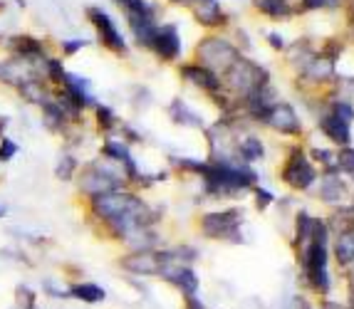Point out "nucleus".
<instances>
[{"mask_svg": "<svg viewBox=\"0 0 354 309\" xmlns=\"http://www.w3.org/2000/svg\"><path fill=\"white\" fill-rule=\"evenodd\" d=\"M151 48L161 60H166V62L176 60L178 52H181V37H178L176 25H171V23L161 25L159 30H156V37H153Z\"/></svg>", "mask_w": 354, "mask_h": 309, "instance_id": "nucleus-7", "label": "nucleus"}, {"mask_svg": "<svg viewBox=\"0 0 354 309\" xmlns=\"http://www.w3.org/2000/svg\"><path fill=\"white\" fill-rule=\"evenodd\" d=\"M335 255H337V262H339L342 268L354 265V223H349L347 228H342V232L337 235Z\"/></svg>", "mask_w": 354, "mask_h": 309, "instance_id": "nucleus-12", "label": "nucleus"}, {"mask_svg": "<svg viewBox=\"0 0 354 309\" xmlns=\"http://www.w3.org/2000/svg\"><path fill=\"white\" fill-rule=\"evenodd\" d=\"M307 10H319V8H337V0H302Z\"/></svg>", "mask_w": 354, "mask_h": 309, "instance_id": "nucleus-23", "label": "nucleus"}, {"mask_svg": "<svg viewBox=\"0 0 354 309\" xmlns=\"http://www.w3.org/2000/svg\"><path fill=\"white\" fill-rule=\"evenodd\" d=\"M238 228H241V213L236 208L230 210H216V213H206L201 218V230L206 238L213 240H230L238 243Z\"/></svg>", "mask_w": 354, "mask_h": 309, "instance_id": "nucleus-3", "label": "nucleus"}, {"mask_svg": "<svg viewBox=\"0 0 354 309\" xmlns=\"http://www.w3.org/2000/svg\"><path fill=\"white\" fill-rule=\"evenodd\" d=\"M0 218H6V208H0Z\"/></svg>", "mask_w": 354, "mask_h": 309, "instance_id": "nucleus-26", "label": "nucleus"}, {"mask_svg": "<svg viewBox=\"0 0 354 309\" xmlns=\"http://www.w3.org/2000/svg\"><path fill=\"white\" fill-rule=\"evenodd\" d=\"M344 181L337 176L335 171H330L325 176V183H322V190H319V196H322V201H327V203H337L339 198L344 196Z\"/></svg>", "mask_w": 354, "mask_h": 309, "instance_id": "nucleus-15", "label": "nucleus"}, {"mask_svg": "<svg viewBox=\"0 0 354 309\" xmlns=\"http://www.w3.org/2000/svg\"><path fill=\"white\" fill-rule=\"evenodd\" d=\"M196 18H198V23L206 25V28H216L223 20V12H221V6L216 0H198Z\"/></svg>", "mask_w": 354, "mask_h": 309, "instance_id": "nucleus-14", "label": "nucleus"}, {"mask_svg": "<svg viewBox=\"0 0 354 309\" xmlns=\"http://www.w3.org/2000/svg\"><path fill=\"white\" fill-rule=\"evenodd\" d=\"M70 297L80 299L84 304H97V302H104L106 292L100 285H95V282H77V285L70 287Z\"/></svg>", "mask_w": 354, "mask_h": 309, "instance_id": "nucleus-13", "label": "nucleus"}, {"mask_svg": "<svg viewBox=\"0 0 354 309\" xmlns=\"http://www.w3.org/2000/svg\"><path fill=\"white\" fill-rule=\"evenodd\" d=\"M337 168H342L347 173H354V149L344 146V149L337 151Z\"/></svg>", "mask_w": 354, "mask_h": 309, "instance_id": "nucleus-20", "label": "nucleus"}, {"mask_svg": "<svg viewBox=\"0 0 354 309\" xmlns=\"http://www.w3.org/2000/svg\"><path fill=\"white\" fill-rule=\"evenodd\" d=\"M302 275L307 285L315 292H330V272H327V226L322 220H315L313 238L305 248H300Z\"/></svg>", "mask_w": 354, "mask_h": 309, "instance_id": "nucleus-2", "label": "nucleus"}, {"mask_svg": "<svg viewBox=\"0 0 354 309\" xmlns=\"http://www.w3.org/2000/svg\"><path fill=\"white\" fill-rule=\"evenodd\" d=\"M181 74L189 79L194 87H201V90H206V92H216L221 87V79L216 77V72L203 65H186L181 70Z\"/></svg>", "mask_w": 354, "mask_h": 309, "instance_id": "nucleus-10", "label": "nucleus"}, {"mask_svg": "<svg viewBox=\"0 0 354 309\" xmlns=\"http://www.w3.org/2000/svg\"><path fill=\"white\" fill-rule=\"evenodd\" d=\"M87 42L84 40H67V42H62V52L65 54H75L77 50H82Z\"/></svg>", "mask_w": 354, "mask_h": 309, "instance_id": "nucleus-24", "label": "nucleus"}, {"mask_svg": "<svg viewBox=\"0 0 354 309\" xmlns=\"http://www.w3.org/2000/svg\"><path fill=\"white\" fill-rule=\"evenodd\" d=\"M255 201H258V208L266 210L272 203V193H268L266 188H255Z\"/></svg>", "mask_w": 354, "mask_h": 309, "instance_id": "nucleus-22", "label": "nucleus"}, {"mask_svg": "<svg viewBox=\"0 0 354 309\" xmlns=\"http://www.w3.org/2000/svg\"><path fill=\"white\" fill-rule=\"evenodd\" d=\"M198 173L206 181V190L211 196H230L255 186V173L248 166H238L230 161H216V163H201Z\"/></svg>", "mask_w": 354, "mask_h": 309, "instance_id": "nucleus-1", "label": "nucleus"}, {"mask_svg": "<svg viewBox=\"0 0 354 309\" xmlns=\"http://www.w3.org/2000/svg\"><path fill=\"white\" fill-rule=\"evenodd\" d=\"M238 154H241V159H245V161H255V159H263L266 149H263V141H260V139L248 137L238 143Z\"/></svg>", "mask_w": 354, "mask_h": 309, "instance_id": "nucleus-16", "label": "nucleus"}, {"mask_svg": "<svg viewBox=\"0 0 354 309\" xmlns=\"http://www.w3.org/2000/svg\"><path fill=\"white\" fill-rule=\"evenodd\" d=\"M15 154H18V143L6 137L0 139V161H10Z\"/></svg>", "mask_w": 354, "mask_h": 309, "instance_id": "nucleus-21", "label": "nucleus"}, {"mask_svg": "<svg viewBox=\"0 0 354 309\" xmlns=\"http://www.w3.org/2000/svg\"><path fill=\"white\" fill-rule=\"evenodd\" d=\"M127 20H129L131 32H134L136 42L144 45V48H151L153 37H156V30H159V28L153 25V15H134V12H129Z\"/></svg>", "mask_w": 354, "mask_h": 309, "instance_id": "nucleus-11", "label": "nucleus"}, {"mask_svg": "<svg viewBox=\"0 0 354 309\" xmlns=\"http://www.w3.org/2000/svg\"><path fill=\"white\" fill-rule=\"evenodd\" d=\"M317 173H315V166L307 161V156L302 154V149H292L285 161L283 168V181L295 190H307L315 183Z\"/></svg>", "mask_w": 354, "mask_h": 309, "instance_id": "nucleus-4", "label": "nucleus"}, {"mask_svg": "<svg viewBox=\"0 0 354 309\" xmlns=\"http://www.w3.org/2000/svg\"><path fill=\"white\" fill-rule=\"evenodd\" d=\"M122 6H124L127 15L134 12V15H153V8L149 6L147 0H119Z\"/></svg>", "mask_w": 354, "mask_h": 309, "instance_id": "nucleus-18", "label": "nucleus"}, {"mask_svg": "<svg viewBox=\"0 0 354 309\" xmlns=\"http://www.w3.org/2000/svg\"><path fill=\"white\" fill-rule=\"evenodd\" d=\"M319 129H322V134H325L332 143H337V146H347L349 139H352L349 121L342 119V117L335 114V112H327L325 117L319 119Z\"/></svg>", "mask_w": 354, "mask_h": 309, "instance_id": "nucleus-9", "label": "nucleus"}, {"mask_svg": "<svg viewBox=\"0 0 354 309\" xmlns=\"http://www.w3.org/2000/svg\"><path fill=\"white\" fill-rule=\"evenodd\" d=\"M263 121L270 124L275 131H280V134H300L302 131V124L297 119L295 109L290 107V104H285V101H275Z\"/></svg>", "mask_w": 354, "mask_h": 309, "instance_id": "nucleus-6", "label": "nucleus"}, {"mask_svg": "<svg viewBox=\"0 0 354 309\" xmlns=\"http://www.w3.org/2000/svg\"><path fill=\"white\" fill-rule=\"evenodd\" d=\"M302 309H313V307H310V304H302Z\"/></svg>", "mask_w": 354, "mask_h": 309, "instance_id": "nucleus-27", "label": "nucleus"}, {"mask_svg": "<svg viewBox=\"0 0 354 309\" xmlns=\"http://www.w3.org/2000/svg\"><path fill=\"white\" fill-rule=\"evenodd\" d=\"M122 265H124V270L136 275H159L161 270L159 252H153V250H134L131 255L122 260Z\"/></svg>", "mask_w": 354, "mask_h": 309, "instance_id": "nucleus-8", "label": "nucleus"}, {"mask_svg": "<svg viewBox=\"0 0 354 309\" xmlns=\"http://www.w3.org/2000/svg\"><path fill=\"white\" fill-rule=\"evenodd\" d=\"M77 171V161L72 159L70 154H65L62 159H59V163H57V179H62V181H70L72 179V173Z\"/></svg>", "mask_w": 354, "mask_h": 309, "instance_id": "nucleus-19", "label": "nucleus"}, {"mask_svg": "<svg viewBox=\"0 0 354 309\" xmlns=\"http://www.w3.org/2000/svg\"><path fill=\"white\" fill-rule=\"evenodd\" d=\"M87 18L95 25L97 35H100L102 45L112 52H127V42L122 37V32L117 30V25L112 23V18L106 15L102 8H87Z\"/></svg>", "mask_w": 354, "mask_h": 309, "instance_id": "nucleus-5", "label": "nucleus"}, {"mask_svg": "<svg viewBox=\"0 0 354 309\" xmlns=\"http://www.w3.org/2000/svg\"><path fill=\"white\" fill-rule=\"evenodd\" d=\"M95 114H97V124H100V131H112L114 126H117V117H114V112L106 107V104H97Z\"/></svg>", "mask_w": 354, "mask_h": 309, "instance_id": "nucleus-17", "label": "nucleus"}, {"mask_svg": "<svg viewBox=\"0 0 354 309\" xmlns=\"http://www.w3.org/2000/svg\"><path fill=\"white\" fill-rule=\"evenodd\" d=\"M268 40L272 42V48H275V50H283V48H285V40H283V37H278V35H270V37H268Z\"/></svg>", "mask_w": 354, "mask_h": 309, "instance_id": "nucleus-25", "label": "nucleus"}]
</instances>
